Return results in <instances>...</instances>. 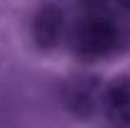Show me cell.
I'll use <instances>...</instances> for the list:
<instances>
[{
  "label": "cell",
  "mask_w": 130,
  "mask_h": 128,
  "mask_svg": "<svg viewBox=\"0 0 130 128\" xmlns=\"http://www.w3.org/2000/svg\"><path fill=\"white\" fill-rule=\"evenodd\" d=\"M70 53L80 63H100L120 55L130 45V25L105 8H88L70 28Z\"/></svg>",
  "instance_id": "6da1fadb"
},
{
  "label": "cell",
  "mask_w": 130,
  "mask_h": 128,
  "mask_svg": "<svg viewBox=\"0 0 130 128\" xmlns=\"http://www.w3.org/2000/svg\"><path fill=\"white\" fill-rule=\"evenodd\" d=\"M65 33V15L58 5H43L30 20L32 43L40 50H53Z\"/></svg>",
  "instance_id": "7a4b0ae2"
},
{
  "label": "cell",
  "mask_w": 130,
  "mask_h": 128,
  "mask_svg": "<svg viewBox=\"0 0 130 128\" xmlns=\"http://www.w3.org/2000/svg\"><path fill=\"white\" fill-rule=\"evenodd\" d=\"M100 108L110 123L130 126V75H118L103 88Z\"/></svg>",
  "instance_id": "3957f363"
},
{
  "label": "cell",
  "mask_w": 130,
  "mask_h": 128,
  "mask_svg": "<svg viewBox=\"0 0 130 128\" xmlns=\"http://www.w3.org/2000/svg\"><path fill=\"white\" fill-rule=\"evenodd\" d=\"M65 108L78 116H90L98 106V78L93 75H75L63 88Z\"/></svg>",
  "instance_id": "277c9868"
},
{
  "label": "cell",
  "mask_w": 130,
  "mask_h": 128,
  "mask_svg": "<svg viewBox=\"0 0 130 128\" xmlns=\"http://www.w3.org/2000/svg\"><path fill=\"white\" fill-rule=\"evenodd\" d=\"M118 3V8H120V13L125 18H130V0H115Z\"/></svg>",
  "instance_id": "5b68a950"
},
{
  "label": "cell",
  "mask_w": 130,
  "mask_h": 128,
  "mask_svg": "<svg viewBox=\"0 0 130 128\" xmlns=\"http://www.w3.org/2000/svg\"><path fill=\"white\" fill-rule=\"evenodd\" d=\"M83 5L85 8H105L108 0H83Z\"/></svg>",
  "instance_id": "8992f818"
}]
</instances>
